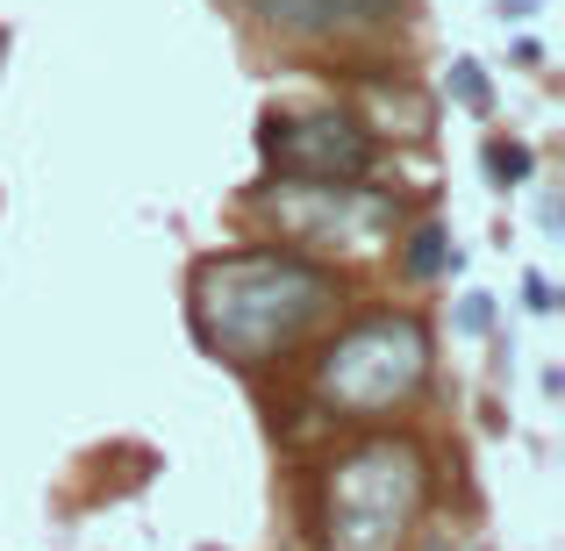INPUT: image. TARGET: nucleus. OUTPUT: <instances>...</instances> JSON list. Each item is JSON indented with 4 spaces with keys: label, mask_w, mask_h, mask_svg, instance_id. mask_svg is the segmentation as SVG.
Wrapping results in <instances>:
<instances>
[{
    "label": "nucleus",
    "mask_w": 565,
    "mask_h": 551,
    "mask_svg": "<svg viewBox=\"0 0 565 551\" xmlns=\"http://www.w3.org/2000/svg\"><path fill=\"white\" fill-rule=\"evenodd\" d=\"M322 308H330V273L287 251H236L193 273V330L230 365H258L287 351Z\"/></svg>",
    "instance_id": "1"
},
{
    "label": "nucleus",
    "mask_w": 565,
    "mask_h": 551,
    "mask_svg": "<svg viewBox=\"0 0 565 551\" xmlns=\"http://www.w3.org/2000/svg\"><path fill=\"white\" fill-rule=\"evenodd\" d=\"M423 458L401 437H365L351 458L330 466V495H322V516H330V551H401L415 509H423Z\"/></svg>",
    "instance_id": "2"
},
{
    "label": "nucleus",
    "mask_w": 565,
    "mask_h": 551,
    "mask_svg": "<svg viewBox=\"0 0 565 551\" xmlns=\"http://www.w3.org/2000/svg\"><path fill=\"white\" fill-rule=\"evenodd\" d=\"M429 372V330L415 316H365L359 330H344L330 345V359L316 365V394L337 415L373 423L394 401H408Z\"/></svg>",
    "instance_id": "3"
},
{
    "label": "nucleus",
    "mask_w": 565,
    "mask_h": 551,
    "mask_svg": "<svg viewBox=\"0 0 565 551\" xmlns=\"http://www.w3.org/2000/svg\"><path fill=\"white\" fill-rule=\"evenodd\" d=\"M273 208L301 244H351V251L380 244V230L394 222V201H386V193H365L351 180H294Z\"/></svg>",
    "instance_id": "4"
},
{
    "label": "nucleus",
    "mask_w": 565,
    "mask_h": 551,
    "mask_svg": "<svg viewBox=\"0 0 565 551\" xmlns=\"http://www.w3.org/2000/svg\"><path fill=\"white\" fill-rule=\"evenodd\" d=\"M265 158L279 166V180H365L373 137L351 115H287L265 123Z\"/></svg>",
    "instance_id": "5"
},
{
    "label": "nucleus",
    "mask_w": 565,
    "mask_h": 551,
    "mask_svg": "<svg viewBox=\"0 0 565 551\" xmlns=\"http://www.w3.org/2000/svg\"><path fill=\"white\" fill-rule=\"evenodd\" d=\"M394 8L401 0H250V14L279 36H365Z\"/></svg>",
    "instance_id": "6"
},
{
    "label": "nucleus",
    "mask_w": 565,
    "mask_h": 551,
    "mask_svg": "<svg viewBox=\"0 0 565 551\" xmlns=\"http://www.w3.org/2000/svg\"><path fill=\"white\" fill-rule=\"evenodd\" d=\"M444 258H451V236H444V230H415V236H408V273H415V279L444 273Z\"/></svg>",
    "instance_id": "7"
},
{
    "label": "nucleus",
    "mask_w": 565,
    "mask_h": 551,
    "mask_svg": "<svg viewBox=\"0 0 565 551\" xmlns=\"http://www.w3.org/2000/svg\"><path fill=\"white\" fill-rule=\"evenodd\" d=\"M487 166H494V180H523L530 151H523V144H487Z\"/></svg>",
    "instance_id": "8"
},
{
    "label": "nucleus",
    "mask_w": 565,
    "mask_h": 551,
    "mask_svg": "<svg viewBox=\"0 0 565 551\" xmlns=\"http://www.w3.org/2000/svg\"><path fill=\"white\" fill-rule=\"evenodd\" d=\"M451 86H458V100H466V108H487V80H480V65H451Z\"/></svg>",
    "instance_id": "9"
}]
</instances>
